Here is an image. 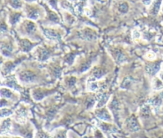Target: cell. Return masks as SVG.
I'll return each instance as SVG.
<instances>
[{
    "label": "cell",
    "mask_w": 163,
    "mask_h": 138,
    "mask_svg": "<svg viewBox=\"0 0 163 138\" xmlns=\"http://www.w3.org/2000/svg\"><path fill=\"white\" fill-rule=\"evenodd\" d=\"M20 79L21 82H24V83H32V82L35 81L36 75L32 71L25 70L20 74Z\"/></svg>",
    "instance_id": "1"
},
{
    "label": "cell",
    "mask_w": 163,
    "mask_h": 138,
    "mask_svg": "<svg viewBox=\"0 0 163 138\" xmlns=\"http://www.w3.org/2000/svg\"><path fill=\"white\" fill-rule=\"evenodd\" d=\"M96 115L98 118L103 121H108V122L112 121V117L106 108H102V109L98 108V110L96 111Z\"/></svg>",
    "instance_id": "2"
},
{
    "label": "cell",
    "mask_w": 163,
    "mask_h": 138,
    "mask_svg": "<svg viewBox=\"0 0 163 138\" xmlns=\"http://www.w3.org/2000/svg\"><path fill=\"white\" fill-rule=\"evenodd\" d=\"M160 65H161V62H160L151 63V64H149V65L146 66L145 70H146V72L149 75H152V76L153 75H155L159 71V70H160V67H161Z\"/></svg>",
    "instance_id": "3"
},
{
    "label": "cell",
    "mask_w": 163,
    "mask_h": 138,
    "mask_svg": "<svg viewBox=\"0 0 163 138\" xmlns=\"http://www.w3.org/2000/svg\"><path fill=\"white\" fill-rule=\"evenodd\" d=\"M109 108L110 110L112 111L113 113V115L115 116L116 120H117L118 118V115H119V111H120V108H119V104L117 102V100L116 99H112V101L110 102L109 104Z\"/></svg>",
    "instance_id": "4"
},
{
    "label": "cell",
    "mask_w": 163,
    "mask_h": 138,
    "mask_svg": "<svg viewBox=\"0 0 163 138\" xmlns=\"http://www.w3.org/2000/svg\"><path fill=\"white\" fill-rule=\"evenodd\" d=\"M127 127L129 128V129L131 131H139V125L137 119L135 118V116H131L128 120Z\"/></svg>",
    "instance_id": "5"
},
{
    "label": "cell",
    "mask_w": 163,
    "mask_h": 138,
    "mask_svg": "<svg viewBox=\"0 0 163 138\" xmlns=\"http://www.w3.org/2000/svg\"><path fill=\"white\" fill-rule=\"evenodd\" d=\"M49 56H50V52L44 48H40L37 54V57L40 61H46L47 59H49Z\"/></svg>",
    "instance_id": "6"
},
{
    "label": "cell",
    "mask_w": 163,
    "mask_h": 138,
    "mask_svg": "<svg viewBox=\"0 0 163 138\" xmlns=\"http://www.w3.org/2000/svg\"><path fill=\"white\" fill-rule=\"evenodd\" d=\"M81 37L83 39L91 40H94L96 38V34L90 29H85V30L82 31Z\"/></svg>",
    "instance_id": "7"
},
{
    "label": "cell",
    "mask_w": 163,
    "mask_h": 138,
    "mask_svg": "<svg viewBox=\"0 0 163 138\" xmlns=\"http://www.w3.org/2000/svg\"><path fill=\"white\" fill-rule=\"evenodd\" d=\"M11 120L10 119H5L2 124H1V128H0V134L3 133H6L7 131H9V129L11 128Z\"/></svg>",
    "instance_id": "8"
},
{
    "label": "cell",
    "mask_w": 163,
    "mask_h": 138,
    "mask_svg": "<svg viewBox=\"0 0 163 138\" xmlns=\"http://www.w3.org/2000/svg\"><path fill=\"white\" fill-rule=\"evenodd\" d=\"M21 49L24 52H28L32 49L34 45L28 40H21Z\"/></svg>",
    "instance_id": "9"
},
{
    "label": "cell",
    "mask_w": 163,
    "mask_h": 138,
    "mask_svg": "<svg viewBox=\"0 0 163 138\" xmlns=\"http://www.w3.org/2000/svg\"><path fill=\"white\" fill-rule=\"evenodd\" d=\"M44 34L50 40H58L60 39V35L58 34V33H57L56 31L54 30H50V29H47V30H44Z\"/></svg>",
    "instance_id": "10"
},
{
    "label": "cell",
    "mask_w": 163,
    "mask_h": 138,
    "mask_svg": "<svg viewBox=\"0 0 163 138\" xmlns=\"http://www.w3.org/2000/svg\"><path fill=\"white\" fill-rule=\"evenodd\" d=\"M162 0H154L153 4H152V7H151V10H150V12L153 15H156L161 8V4H162Z\"/></svg>",
    "instance_id": "11"
},
{
    "label": "cell",
    "mask_w": 163,
    "mask_h": 138,
    "mask_svg": "<svg viewBox=\"0 0 163 138\" xmlns=\"http://www.w3.org/2000/svg\"><path fill=\"white\" fill-rule=\"evenodd\" d=\"M25 29L27 34H31L35 33V31L36 30V26L32 21H27V22H25Z\"/></svg>",
    "instance_id": "12"
},
{
    "label": "cell",
    "mask_w": 163,
    "mask_h": 138,
    "mask_svg": "<svg viewBox=\"0 0 163 138\" xmlns=\"http://www.w3.org/2000/svg\"><path fill=\"white\" fill-rule=\"evenodd\" d=\"M153 88L155 91H160L163 89V81L160 78H155L153 80Z\"/></svg>",
    "instance_id": "13"
},
{
    "label": "cell",
    "mask_w": 163,
    "mask_h": 138,
    "mask_svg": "<svg viewBox=\"0 0 163 138\" xmlns=\"http://www.w3.org/2000/svg\"><path fill=\"white\" fill-rule=\"evenodd\" d=\"M13 51V47L10 44H4L1 47V52L4 57H11Z\"/></svg>",
    "instance_id": "14"
},
{
    "label": "cell",
    "mask_w": 163,
    "mask_h": 138,
    "mask_svg": "<svg viewBox=\"0 0 163 138\" xmlns=\"http://www.w3.org/2000/svg\"><path fill=\"white\" fill-rule=\"evenodd\" d=\"M39 11L35 8H29L28 9V12H27V16L29 19H32V20H37L39 18Z\"/></svg>",
    "instance_id": "15"
},
{
    "label": "cell",
    "mask_w": 163,
    "mask_h": 138,
    "mask_svg": "<svg viewBox=\"0 0 163 138\" xmlns=\"http://www.w3.org/2000/svg\"><path fill=\"white\" fill-rule=\"evenodd\" d=\"M0 95L4 99H12L13 97V92L7 88H1L0 89Z\"/></svg>",
    "instance_id": "16"
},
{
    "label": "cell",
    "mask_w": 163,
    "mask_h": 138,
    "mask_svg": "<svg viewBox=\"0 0 163 138\" xmlns=\"http://www.w3.org/2000/svg\"><path fill=\"white\" fill-rule=\"evenodd\" d=\"M108 99H109V95H108V94H101L96 107H97V108H102L105 104H107Z\"/></svg>",
    "instance_id": "17"
},
{
    "label": "cell",
    "mask_w": 163,
    "mask_h": 138,
    "mask_svg": "<svg viewBox=\"0 0 163 138\" xmlns=\"http://www.w3.org/2000/svg\"><path fill=\"white\" fill-rule=\"evenodd\" d=\"M95 79H89L88 80V82H87V87H88V90H90V91H93V92H95V91H97L98 90V84H97V83H96V81H95Z\"/></svg>",
    "instance_id": "18"
},
{
    "label": "cell",
    "mask_w": 163,
    "mask_h": 138,
    "mask_svg": "<svg viewBox=\"0 0 163 138\" xmlns=\"http://www.w3.org/2000/svg\"><path fill=\"white\" fill-rule=\"evenodd\" d=\"M33 98L35 100H41L44 97H45V92H43V91H41V90H35V91H34V92H33Z\"/></svg>",
    "instance_id": "19"
},
{
    "label": "cell",
    "mask_w": 163,
    "mask_h": 138,
    "mask_svg": "<svg viewBox=\"0 0 163 138\" xmlns=\"http://www.w3.org/2000/svg\"><path fill=\"white\" fill-rule=\"evenodd\" d=\"M105 75V71L102 69H95L94 71V78L96 79H99L102 78V76Z\"/></svg>",
    "instance_id": "20"
},
{
    "label": "cell",
    "mask_w": 163,
    "mask_h": 138,
    "mask_svg": "<svg viewBox=\"0 0 163 138\" xmlns=\"http://www.w3.org/2000/svg\"><path fill=\"white\" fill-rule=\"evenodd\" d=\"M13 114V111L8 108H2L0 110V117H7Z\"/></svg>",
    "instance_id": "21"
},
{
    "label": "cell",
    "mask_w": 163,
    "mask_h": 138,
    "mask_svg": "<svg viewBox=\"0 0 163 138\" xmlns=\"http://www.w3.org/2000/svg\"><path fill=\"white\" fill-rule=\"evenodd\" d=\"M21 16V13H13V14H12V15H11V18H10V22H11L13 25H14L15 23H17V22L20 20Z\"/></svg>",
    "instance_id": "22"
},
{
    "label": "cell",
    "mask_w": 163,
    "mask_h": 138,
    "mask_svg": "<svg viewBox=\"0 0 163 138\" xmlns=\"http://www.w3.org/2000/svg\"><path fill=\"white\" fill-rule=\"evenodd\" d=\"M131 83H132V79H131V78H130V77H129V78H126L122 83V88H123V89L129 88V87L131 85Z\"/></svg>",
    "instance_id": "23"
},
{
    "label": "cell",
    "mask_w": 163,
    "mask_h": 138,
    "mask_svg": "<svg viewBox=\"0 0 163 138\" xmlns=\"http://www.w3.org/2000/svg\"><path fill=\"white\" fill-rule=\"evenodd\" d=\"M10 4L15 9H18V8L21 7V0H10Z\"/></svg>",
    "instance_id": "24"
},
{
    "label": "cell",
    "mask_w": 163,
    "mask_h": 138,
    "mask_svg": "<svg viewBox=\"0 0 163 138\" xmlns=\"http://www.w3.org/2000/svg\"><path fill=\"white\" fill-rule=\"evenodd\" d=\"M7 85H8L9 87H12V88H16V89H18V84H17L16 79H9V80L7 81Z\"/></svg>",
    "instance_id": "25"
},
{
    "label": "cell",
    "mask_w": 163,
    "mask_h": 138,
    "mask_svg": "<svg viewBox=\"0 0 163 138\" xmlns=\"http://www.w3.org/2000/svg\"><path fill=\"white\" fill-rule=\"evenodd\" d=\"M49 20H51V21H53V22H59V18H58V16L55 12H49Z\"/></svg>",
    "instance_id": "26"
},
{
    "label": "cell",
    "mask_w": 163,
    "mask_h": 138,
    "mask_svg": "<svg viewBox=\"0 0 163 138\" xmlns=\"http://www.w3.org/2000/svg\"><path fill=\"white\" fill-rule=\"evenodd\" d=\"M90 65H91V61H89V62L82 64L81 66H80V72H85L86 70H87L90 68Z\"/></svg>",
    "instance_id": "27"
},
{
    "label": "cell",
    "mask_w": 163,
    "mask_h": 138,
    "mask_svg": "<svg viewBox=\"0 0 163 138\" xmlns=\"http://www.w3.org/2000/svg\"><path fill=\"white\" fill-rule=\"evenodd\" d=\"M128 10H129V5H128L127 3H122V4H120V6H119V11H120L121 12L125 13V12H128Z\"/></svg>",
    "instance_id": "28"
},
{
    "label": "cell",
    "mask_w": 163,
    "mask_h": 138,
    "mask_svg": "<svg viewBox=\"0 0 163 138\" xmlns=\"http://www.w3.org/2000/svg\"><path fill=\"white\" fill-rule=\"evenodd\" d=\"M149 114H150V107L148 106H143V108L141 109V115L143 116H148Z\"/></svg>",
    "instance_id": "29"
},
{
    "label": "cell",
    "mask_w": 163,
    "mask_h": 138,
    "mask_svg": "<svg viewBox=\"0 0 163 138\" xmlns=\"http://www.w3.org/2000/svg\"><path fill=\"white\" fill-rule=\"evenodd\" d=\"M74 57L75 55H69L66 57V59H65V62L69 64H72L73 62V60H74Z\"/></svg>",
    "instance_id": "30"
},
{
    "label": "cell",
    "mask_w": 163,
    "mask_h": 138,
    "mask_svg": "<svg viewBox=\"0 0 163 138\" xmlns=\"http://www.w3.org/2000/svg\"><path fill=\"white\" fill-rule=\"evenodd\" d=\"M145 57L149 60H154L155 59V57H156V55H155L153 52H148V53L146 54Z\"/></svg>",
    "instance_id": "31"
},
{
    "label": "cell",
    "mask_w": 163,
    "mask_h": 138,
    "mask_svg": "<svg viewBox=\"0 0 163 138\" xmlns=\"http://www.w3.org/2000/svg\"><path fill=\"white\" fill-rule=\"evenodd\" d=\"M67 83H68V85L69 86H72V85H73L76 83V79L73 78V77L72 78H70V79L67 80Z\"/></svg>",
    "instance_id": "32"
},
{
    "label": "cell",
    "mask_w": 163,
    "mask_h": 138,
    "mask_svg": "<svg viewBox=\"0 0 163 138\" xmlns=\"http://www.w3.org/2000/svg\"><path fill=\"white\" fill-rule=\"evenodd\" d=\"M7 105H8V101L4 99V98L0 99V107H4V106H6Z\"/></svg>",
    "instance_id": "33"
},
{
    "label": "cell",
    "mask_w": 163,
    "mask_h": 138,
    "mask_svg": "<svg viewBox=\"0 0 163 138\" xmlns=\"http://www.w3.org/2000/svg\"><path fill=\"white\" fill-rule=\"evenodd\" d=\"M139 37H140V34L137 30H134V32H133V38L134 39H138Z\"/></svg>",
    "instance_id": "34"
},
{
    "label": "cell",
    "mask_w": 163,
    "mask_h": 138,
    "mask_svg": "<svg viewBox=\"0 0 163 138\" xmlns=\"http://www.w3.org/2000/svg\"><path fill=\"white\" fill-rule=\"evenodd\" d=\"M152 1H153V0H143V3H144L145 4L148 5V4H150L152 3Z\"/></svg>",
    "instance_id": "35"
},
{
    "label": "cell",
    "mask_w": 163,
    "mask_h": 138,
    "mask_svg": "<svg viewBox=\"0 0 163 138\" xmlns=\"http://www.w3.org/2000/svg\"><path fill=\"white\" fill-rule=\"evenodd\" d=\"M38 138H49V137H48V136H46L45 134H40V135H39V137H38Z\"/></svg>",
    "instance_id": "36"
},
{
    "label": "cell",
    "mask_w": 163,
    "mask_h": 138,
    "mask_svg": "<svg viewBox=\"0 0 163 138\" xmlns=\"http://www.w3.org/2000/svg\"><path fill=\"white\" fill-rule=\"evenodd\" d=\"M159 78H160V79H162V80L163 81V70H162V71L159 73Z\"/></svg>",
    "instance_id": "37"
},
{
    "label": "cell",
    "mask_w": 163,
    "mask_h": 138,
    "mask_svg": "<svg viewBox=\"0 0 163 138\" xmlns=\"http://www.w3.org/2000/svg\"><path fill=\"white\" fill-rule=\"evenodd\" d=\"M1 63H2V59L0 58V64H1Z\"/></svg>",
    "instance_id": "38"
},
{
    "label": "cell",
    "mask_w": 163,
    "mask_h": 138,
    "mask_svg": "<svg viewBox=\"0 0 163 138\" xmlns=\"http://www.w3.org/2000/svg\"><path fill=\"white\" fill-rule=\"evenodd\" d=\"M27 1H29V2H31V1H34V0H27Z\"/></svg>",
    "instance_id": "39"
}]
</instances>
